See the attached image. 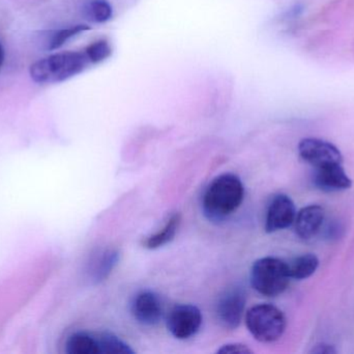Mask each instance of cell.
I'll use <instances>...</instances> for the list:
<instances>
[{"mask_svg": "<svg viewBox=\"0 0 354 354\" xmlns=\"http://www.w3.org/2000/svg\"><path fill=\"white\" fill-rule=\"evenodd\" d=\"M218 353H252L251 349L245 344L241 343H231V344L223 345L218 349Z\"/></svg>", "mask_w": 354, "mask_h": 354, "instance_id": "ffe728a7", "label": "cell"}, {"mask_svg": "<svg viewBox=\"0 0 354 354\" xmlns=\"http://www.w3.org/2000/svg\"><path fill=\"white\" fill-rule=\"evenodd\" d=\"M89 29L86 25H76V26L70 27V28L62 29L58 30L57 33H54L52 37L51 41L49 43V50H55L58 48L62 47L68 39L75 37L78 33H82V31L87 30Z\"/></svg>", "mask_w": 354, "mask_h": 354, "instance_id": "ac0fdd59", "label": "cell"}, {"mask_svg": "<svg viewBox=\"0 0 354 354\" xmlns=\"http://www.w3.org/2000/svg\"><path fill=\"white\" fill-rule=\"evenodd\" d=\"M181 224L180 213H174L168 218L163 228L143 240V247L147 249H158L174 240Z\"/></svg>", "mask_w": 354, "mask_h": 354, "instance_id": "7c38bea8", "label": "cell"}, {"mask_svg": "<svg viewBox=\"0 0 354 354\" xmlns=\"http://www.w3.org/2000/svg\"><path fill=\"white\" fill-rule=\"evenodd\" d=\"M87 60L88 58L85 53L62 52L37 60L31 64L29 73L32 80L41 85L62 82L82 72Z\"/></svg>", "mask_w": 354, "mask_h": 354, "instance_id": "7a4b0ae2", "label": "cell"}, {"mask_svg": "<svg viewBox=\"0 0 354 354\" xmlns=\"http://www.w3.org/2000/svg\"><path fill=\"white\" fill-rule=\"evenodd\" d=\"M311 353L315 354H334L337 353L336 348L332 345L318 344L311 351Z\"/></svg>", "mask_w": 354, "mask_h": 354, "instance_id": "44dd1931", "label": "cell"}, {"mask_svg": "<svg viewBox=\"0 0 354 354\" xmlns=\"http://www.w3.org/2000/svg\"><path fill=\"white\" fill-rule=\"evenodd\" d=\"M288 264L289 276L297 281L309 278L319 267V259L313 254H306L293 259Z\"/></svg>", "mask_w": 354, "mask_h": 354, "instance_id": "5bb4252c", "label": "cell"}, {"mask_svg": "<svg viewBox=\"0 0 354 354\" xmlns=\"http://www.w3.org/2000/svg\"><path fill=\"white\" fill-rule=\"evenodd\" d=\"M110 53H111V49H110L107 42L105 41L95 42V43L89 45L85 50V54H86L89 62H102V60L107 58Z\"/></svg>", "mask_w": 354, "mask_h": 354, "instance_id": "d6986e66", "label": "cell"}, {"mask_svg": "<svg viewBox=\"0 0 354 354\" xmlns=\"http://www.w3.org/2000/svg\"><path fill=\"white\" fill-rule=\"evenodd\" d=\"M324 218L326 212L319 205H310L299 210L295 220V233L297 236L304 240L315 236L322 228Z\"/></svg>", "mask_w": 354, "mask_h": 354, "instance_id": "8fae6325", "label": "cell"}, {"mask_svg": "<svg viewBox=\"0 0 354 354\" xmlns=\"http://www.w3.org/2000/svg\"><path fill=\"white\" fill-rule=\"evenodd\" d=\"M120 260V254L114 249H107L101 254L93 269V281L102 282L110 276Z\"/></svg>", "mask_w": 354, "mask_h": 354, "instance_id": "2e32d148", "label": "cell"}, {"mask_svg": "<svg viewBox=\"0 0 354 354\" xmlns=\"http://www.w3.org/2000/svg\"><path fill=\"white\" fill-rule=\"evenodd\" d=\"M314 184L326 193L346 191L353 186V181L345 172L342 164L315 168Z\"/></svg>", "mask_w": 354, "mask_h": 354, "instance_id": "30bf717a", "label": "cell"}, {"mask_svg": "<svg viewBox=\"0 0 354 354\" xmlns=\"http://www.w3.org/2000/svg\"><path fill=\"white\" fill-rule=\"evenodd\" d=\"M201 311L194 305H177L167 316V328L177 340H187L199 332L202 326Z\"/></svg>", "mask_w": 354, "mask_h": 354, "instance_id": "8992f818", "label": "cell"}, {"mask_svg": "<svg viewBox=\"0 0 354 354\" xmlns=\"http://www.w3.org/2000/svg\"><path fill=\"white\" fill-rule=\"evenodd\" d=\"M131 312L138 324L153 326L163 318L164 303L158 293L151 290L141 291L133 299Z\"/></svg>", "mask_w": 354, "mask_h": 354, "instance_id": "9c48e42d", "label": "cell"}, {"mask_svg": "<svg viewBox=\"0 0 354 354\" xmlns=\"http://www.w3.org/2000/svg\"><path fill=\"white\" fill-rule=\"evenodd\" d=\"M245 303L247 297L245 290L241 287L226 289L218 297L214 310L218 324L227 330H235L239 328L243 321Z\"/></svg>", "mask_w": 354, "mask_h": 354, "instance_id": "5b68a950", "label": "cell"}, {"mask_svg": "<svg viewBox=\"0 0 354 354\" xmlns=\"http://www.w3.org/2000/svg\"><path fill=\"white\" fill-rule=\"evenodd\" d=\"M245 320L250 334L261 343L277 342L286 330L284 313L270 303H260L250 308Z\"/></svg>", "mask_w": 354, "mask_h": 354, "instance_id": "3957f363", "label": "cell"}, {"mask_svg": "<svg viewBox=\"0 0 354 354\" xmlns=\"http://www.w3.org/2000/svg\"><path fill=\"white\" fill-rule=\"evenodd\" d=\"M3 62H4L3 48H2V46L0 45V70H1L2 64H3Z\"/></svg>", "mask_w": 354, "mask_h": 354, "instance_id": "7402d4cb", "label": "cell"}, {"mask_svg": "<svg viewBox=\"0 0 354 354\" xmlns=\"http://www.w3.org/2000/svg\"><path fill=\"white\" fill-rule=\"evenodd\" d=\"M86 15L95 22H106L112 16V8L106 0H91L86 6Z\"/></svg>", "mask_w": 354, "mask_h": 354, "instance_id": "e0dca14e", "label": "cell"}, {"mask_svg": "<svg viewBox=\"0 0 354 354\" xmlns=\"http://www.w3.org/2000/svg\"><path fill=\"white\" fill-rule=\"evenodd\" d=\"M299 154L304 161L315 168L343 163V156L340 150L319 139H305L299 145Z\"/></svg>", "mask_w": 354, "mask_h": 354, "instance_id": "52a82bcc", "label": "cell"}, {"mask_svg": "<svg viewBox=\"0 0 354 354\" xmlns=\"http://www.w3.org/2000/svg\"><path fill=\"white\" fill-rule=\"evenodd\" d=\"M288 264L279 258L257 260L251 268V285L261 295L268 297L282 294L290 283Z\"/></svg>", "mask_w": 354, "mask_h": 354, "instance_id": "277c9868", "label": "cell"}, {"mask_svg": "<svg viewBox=\"0 0 354 354\" xmlns=\"http://www.w3.org/2000/svg\"><path fill=\"white\" fill-rule=\"evenodd\" d=\"M66 351L68 354H101L97 335L78 332L68 337Z\"/></svg>", "mask_w": 354, "mask_h": 354, "instance_id": "4fadbf2b", "label": "cell"}, {"mask_svg": "<svg viewBox=\"0 0 354 354\" xmlns=\"http://www.w3.org/2000/svg\"><path fill=\"white\" fill-rule=\"evenodd\" d=\"M97 335L101 354H132L134 351L116 335L109 332L99 333Z\"/></svg>", "mask_w": 354, "mask_h": 354, "instance_id": "9a60e30c", "label": "cell"}, {"mask_svg": "<svg viewBox=\"0 0 354 354\" xmlns=\"http://www.w3.org/2000/svg\"><path fill=\"white\" fill-rule=\"evenodd\" d=\"M245 186L235 174L225 172L216 177L206 187L202 197L204 215L221 222L234 213L243 203Z\"/></svg>", "mask_w": 354, "mask_h": 354, "instance_id": "6da1fadb", "label": "cell"}, {"mask_svg": "<svg viewBox=\"0 0 354 354\" xmlns=\"http://www.w3.org/2000/svg\"><path fill=\"white\" fill-rule=\"evenodd\" d=\"M297 218V208L295 202L284 193L274 195L268 204L266 211V233H274L285 230L295 224Z\"/></svg>", "mask_w": 354, "mask_h": 354, "instance_id": "ba28073f", "label": "cell"}]
</instances>
